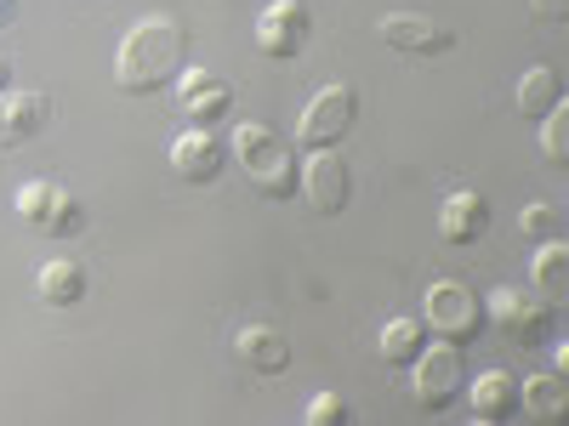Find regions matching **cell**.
<instances>
[{
    "label": "cell",
    "mask_w": 569,
    "mask_h": 426,
    "mask_svg": "<svg viewBox=\"0 0 569 426\" xmlns=\"http://www.w3.org/2000/svg\"><path fill=\"white\" fill-rule=\"evenodd\" d=\"M182 52H188V34L171 18H142L126 29L120 52H114V85L131 91V98L166 91L182 74Z\"/></svg>",
    "instance_id": "cell-1"
},
{
    "label": "cell",
    "mask_w": 569,
    "mask_h": 426,
    "mask_svg": "<svg viewBox=\"0 0 569 426\" xmlns=\"http://www.w3.org/2000/svg\"><path fill=\"white\" fill-rule=\"evenodd\" d=\"M233 160H240V171L262 187L268 200L297 194V154H291V142H284L279 131H268L262 120L233 125Z\"/></svg>",
    "instance_id": "cell-2"
},
{
    "label": "cell",
    "mask_w": 569,
    "mask_h": 426,
    "mask_svg": "<svg viewBox=\"0 0 569 426\" xmlns=\"http://www.w3.org/2000/svg\"><path fill=\"white\" fill-rule=\"evenodd\" d=\"M421 324L433 329L439 342H456V347H467V342L485 329V302L472 296L467 284H456V278H439V284H427V296H421Z\"/></svg>",
    "instance_id": "cell-3"
},
{
    "label": "cell",
    "mask_w": 569,
    "mask_h": 426,
    "mask_svg": "<svg viewBox=\"0 0 569 426\" xmlns=\"http://www.w3.org/2000/svg\"><path fill=\"white\" fill-rule=\"evenodd\" d=\"M12 205H18V222L46 233V240H74V233L86 227L80 200L69 194V187H58V182H23Z\"/></svg>",
    "instance_id": "cell-4"
},
{
    "label": "cell",
    "mask_w": 569,
    "mask_h": 426,
    "mask_svg": "<svg viewBox=\"0 0 569 426\" xmlns=\"http://www.w3.org/2000/svg\"><path fill=\"white\" fill-rule=\"evenodd\" d=\"M353 120H359L353 85H319L313 103H308L302 120H297V136L308 142V149H337V142L353 131Z\"/></svg>",
    "instance_id": "cell-5"
},
{
    "label": "cell",
    "mask_w": 569,
    "mask_h": 426,
    "mask_svg": "<svg viewBox=\"0 0 569 426\" xmlns=\"http://www.w3.org/2000/svg\"><path fill=\"white\" fill-rule=\"evenodd\" d=\"M461 347L456 342H439V347H421L410 358V393L421 409H445L456 393H461Z\"/></svg>",
    "instance_id": "cell-6"
},
{
    "label": "cell",
    "mask_w": 569,
    "mask_h": 426,
    "mask_svg": "<svg viewBox=\"0 0 569 426\" xmlns=\"http://www.w3.org/2000/svg\"><path fill=\"white\" fill-rule=\"evenodd\" d=\"M297 194L319 211V216H337L353 194V182H348V160L337 149H313L308 165H297Z\"/></svg>",
    "instance_id": "cell-7"
},
{
    "label": "cell",
    "mask_w": 569,
    "mask_h": 426,
    "mask_svg": "<svg viewBox=\"0 0 569 426\" xmlns=\"http://www.w3.org/2000/svg\"><path fill=\"white\" fill-rule=\"evenodd\" d=\"M490 318L501 324V336L518 342V347H541L547 329H552L547 302L536 291H518V284H501V291L490 296Z\"/></svg>",
    "instance_id": "cell-8"
},
{
    "label": "cell",
    "mask_w": 569,
    "mask_h": 426,
    "mask_svg": "<svg viewBox=\"0 0 569 426\" xmlns=\"http://www.w3.org/2000/svg\"><path fill=\"white\" fill-rule=\"evenodd\" d=\"M308 29H313L308 0H273V7L257 18V52L262 58H297L308 45Z\"/></svg>",
    "instance_id": "cell-9"
},
{
    "label": "cell",
    "mask_w": 569,
    "mask_h": 426,
    "mask_svg": "<svg viewBox=\"0 0 569 426\" xmlns=\"http://www.w3.org/2000/svg\"><path fill=\"white\" fill-rule=\"evenodd\" d=\"M222 165H228V149H222V136H211L206 125H188V131L171 136V171H177V182L206 187V182L222 176Z\"/></svg>",
    "instance_id": "cell-10"
},
{
    "label": "cell",
    "mask_w": 569,
    "mask_h": 426,
    "mask_svg": "<svg viewBox=\"0 0 569 426\" xmlns=\"http://www.w3.org/2000/svg\"><path fill=\"white\" fill-rule=\"evenodd\" d=\"M376 34H382V45H393V52L405 58H439L456 45V34L433 18H421V12H388L382 23H376Z\"/></svg>",
    "instance_id": "cell-11"
},
{
    "label": "cell",
    "mask_w": 569,
    "mask_h": 426,
    "mask_svg": "<svg viewBox=\"0 0 569 426\" xmlns=\"http://www.w3.org/2000/svg\"><path fill=\"white\" fill-rule=\"evenodd\" d=\"M177 103H182L188 125H211V120H222L233 109V85L217 69H182L177 74Z\"/></svg>",
    "instance_id": "cell-12"
},
{
    "label": "cell",
    "mask_w": 569,
    "mask_h": 426,
    "mask_svg": "<svg viewBox=\"0 0 569 426\" xmlns=\"http://www.w3.org/2000/svg\"><path fill=\"white\" fill-rule=\"evenodd\" d=\"M46 120H52V98H46V91H7V98H0V149L34 142L46 131Z\"/></svg>",
    "instance_id": "cell-13"
},
{
    "label": "cell",
    "mask_w": 569,
    "mask_h": 426,
    "mask_svg": "<svg viewBox=\"0 0 569 426\" xmlns=\"http://www.w3.org/2000/svg\"><path fill=\"white\" fill-rule=\"evenodd\" d=\"M485 227H490V205H485V194H472V187H456L439 205V233L450 245H479Z\"/></svg>",
    "instance_id": "cell-14"
},
{
    "label": "cell",
    "mask_w": 569,
    "mask_h": 426,
    "mask_svg": "<svg viewBox=\"0 0 569 426\" xmlns=\"http://www.w3.org/2000/svg\"><path fill=\"white\" fill-rule=\"evenodd\" d=\"M233 358H240L246 369H257V375H284L291 369V342L268 324H246L240 336H233Z\"/></svg>",
    "instance_id": "cell-15"
},
{
    "label": "cell",
    "mask_w": 569,
    "mask_h": 426,
    "mask_svg": "<svg viewBox=\"0 0 569 426\" xmlns=\"http://www.w3.org/2000/svg\"><path fill=\"white\" fill-rule=\"evenodd\" d=\"M40 302L46 307H74L80 296H86V267L74 262V256H58V262H46L40 267Z\"/></svg>",
    "instance_id": "cell-16"
},
{
    "label": "cell",
    "mask_w": 569,
    "mask_h": 426,
    "mask_svg": "<svg viewBox=\"0 0 569 426\" xmlns=\"http://www.w3.org/2000/svg\"><path fill=\"white\" fill-rule=\"evenodd\" d=\"M512 409H518V382L507 369H490V375L472 382V415L479 420H507Z\"/></svg>",
    "instance_id": "cell-17"
},
{
    "label": "cell",
    "mask_w": 569,
    "mask_h": 426,
    "mask_svg": "<svg viewBox=\"0 0 569 426\" xmlns=\"http://www.w3.org/2000/svg\"><path fill=\"white\" fill-rule=\"evenodd\" d=\"M563 267H569V245L563 240H547L541 251H536V291L547 296V307H563L569 302V278H563Z\"/></svg>",
    "instance_id": "cell-18"
},
{
    "label": "cell",
    "mask_w": 569,
    "mask_h": 426,
    "mask_svg": "<svg viewBox=\"0 0 569 426\" xmlns=\"http://www.w3.org/2000/svg\"><path fill=\"white\" fill-rule=\"evenodd\" d=\"M518 398H525V409H530V415H541V420H563V415H569L563 375H536V382L518 387Z\"/></svg>",
    "instance_id": "cell-19"
},
{
    "label": "cell",
    "mask_w": 569,
    "mask_h": 426,
    "mask_svg": "<svg viewBox=\"0 0 569 426\" xmlns=\"http://www.w3.org/2000/svg\"><path fill=\"white\" fill-rule=\"evenodd\" d=\"M421 336H427V324L421 318H388L382 324V336H376V347H382L388 364H410L421 353Z\"/></svg>",
    "instance_id": "cell-20"
},
{
    "label": "cell",
    "mask_w": 569,
    "mask_h": 426,
    "mask_svg": "<svg viewBox=\"0 0 569 426\" xmlns=\"http://www.w3.org/2000/svg\"><path fill=\"white\" fill-rule=\"evenodd\" d=\"M558 98H563V91H558V74L552 69H530L525 80H518V114H530V120H541Z\"/></svg>",
    "instance_id": "cell-21"
},
{
    "label": "cell",
    "mask_w": 569,
    "mask_h": 426,
    "mask_svg": "<svg viewBox=\"0 0 569 426\" xmlns=\"http://www.w3.org/2000/svg\"><path fill=\"white\" fill-rule=\"evenodd\" d=\"M541 120H547V125H541V149H547V160H552V165H569V103L558 98Z\"/></svg>",
    "instance_id": "cell-22"
},
{
    "label": "cell",
    "mask_w": 569,
    "mask_h": 426,
    "mask_svg": "<svg viewBox=\"0 0 569 426\" xmlns=\"http://www.w3.org/2000/svg\"><path fill=\"white\" fill-rule=\"evenodd\" d=\"M308 426H348V398L342 393H313L308 409H302Z\"/></svg>",
    "instance_id": "cell-23"
},
{
    "label": "cell",
    "mask_w": 569,
    "mask_h": 426,
    "mask_svg": "<svg viewBox=\"0 0 569 426\" xmlns=\"http://www.w3.org/2000/svg\"><path fill=\"white\" fill-rule=\"evenodd\" d=\"M552 222H558V216H552L547 205H530V211H525V233H530V240H547Z\"/></svg>",
    "instance_id": "cell-24"
},
{
    "label": "cell",
    "mask_w": 569,
    "mask_h": 426,
    "mask_svg": "<svg viewBox=\"0 0 569 426\" xmlns=\"http://www.w3.org/2000/svg\"><path fill=\"white\" fill-rule=\"evenodd\" d=\"M530 7H536V18H552V23L569 18V0H530Z\"/></svg>",
    "instance_id": "cell-25"
},
{
    "label": "cell",
    "mask_w": 569,
    "mask_h": 426,
    "mask_svg": "<svg viewBox=\"0 0 569 426\" xmlns=\"http://www.w3.org/2000/svg\"><path fill=\"white\" fill-rule=\"evenodd\" d=\"M7 85H12V63H7V58H0V91H7Z\"/></svg>",
    "instance_id": "cell-26"
},
{
    "label": "cell",
    "mask_w": 569,
    "mask_h": 426,
    "mask_svg": "<svg viewBox=\"0 0 569 426\" xmlns=\"http://www.w3.org/2000/svg\"><path fill=\"white\" fill-rule=\"evenodd\" d=\"M0 23H12V0H0Z\"/></svg>",
    "instance_id": "cell-27"
}]
</instances>
